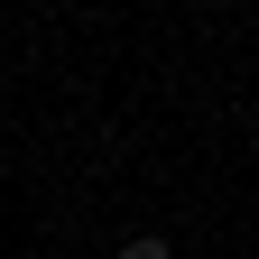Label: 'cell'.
<instances>
[{"label":"cell","instance_id":"7a4b0ae2","mask_svg":"<svg viewBox=\"0 0 259 259\" xmlns=\"http://www.w3.org/2000/svg\"><path fill=\"white\" fill-rule=\"evenodd\" d=\"M19 259H37V250H19Z\"/></svg>","mask_w":259,"mask_h":259},{"label":"cell","instance_id":"6da1fadb","mask_svg":"<svg viewBox=\"0 0 259 259\" xmlns=\"http://www.w3.org/2000/svg\"><path fill=\"white\" fill-rule=\"evenodd\" d=\"M120 259H167V241H157V232H139V241H120Z\"/></svg>","mask_w":259,"mask_h":259}]
</instances>
